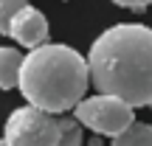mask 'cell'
<instances>
[{"mask_svg":"<svg viewBox=\"0 0 152 146\" xmlns=\"http://www.w3.org/2000/svg\"><path fill=\"white\" fill-rule=\"evenodd\" d=\"M87 73L99 96L135 107H152V28L115 23L90 45Z\"/></svg>","mask_w":152,"mask_h":146,"instance_id":"6da1fadb","label":"cell"},{"mask_svg":"<svg viewBox=\"0 0 152 146\" xmlns=\"http://www.w3.org/2000/svg\"><path fill=\"white\" fill-rule=\"evenodd\" d=\"M90 84L87 59L62 42H45L28 51L20 65V87L28 107L59 115L82 101Z\"/></svg>","mask_w":152,"mask_h":146,"instance_id":"7a4b0ae2","label":"cell"},{"mask_svg":"<svg viewBox=\"0 0 152 146\" xmlns=\"http://www.w3.org/2000/svg\"><path fill=\"white\" fill-rule=\"evenodd\" d=\"M59 118L37 107H20L6 118L3 141L9 146H59Z\"/></svg>","mask_w":152,"mask_h":146,"instance_id":"3957f363","label":"cell"},{"mask_svg":"<svg viewBox=\"0 0 152 146\" xmlns=\"http://www.w3.org/2000/svg\"><path fill=\"white\" fill-rule=\"evenodd\" d=\"M73 118L82 126L93 129L96 135L115 138L135 121V115H132L130 104L118 101L113 96H90V98H82L73 107Z\"/></svg>","mask_w":152,"mask_h":146,"instance_id":"277c9868","label":"cell"},{"mask_svg":"<svg viewBox=\"0 0 152 146\" xmlns=\"http://www.w3.org/2000/svg\"><path fill=\"white\" fill-rule=\"evenodd\" d=\"M9 37H14V42H20L23 48H39L48 42V20L42 11H37L34 6H26L20 14L11 20Z\"/></svg>","mask_w":152,"mask_h":146,"instance_id":"5b68a950","label":"cell"},{"mask_svg":"<svg viewBox=\"0 0 152 146\" xmlns=\"http://www.w3.org/2000/svg\"><path fill=\"white\" fill-rule=\"evenodd\" d=\"M20 65H23V54L9 45L0 48V90H11L20 81Z\"/></svg>","mask_w":152,"mask_h":146,"instance_id":"8992f818","label":"cell"},{"mask_svg":"<svg viewBox=\"0 0 152 146\" xmlns=\"http://www.w3.org/2000/svg\"><path fill=\"white\" fill-rule=\"evenodd\" d=\"M113 146H152V126L132 121L121 135L113 138Z\"/></svg>","mask_w":152,"mask_h":146,"instance_id":"52a82bcc","label":"cell"},{"mask_svg":"<svg viewBox=\"0 0 152 146\" xmlns=\"http://www.w3.org/2000/svg\"><path fill=\"white\" fill-rule=\"evenodd\" d=\"M59 129H62V138H59V146H82L85 135H82V124L73 118H59Z\"/></svg>","mask_w":152,"mask_h":146,"instance_id":"ba28073f","label":"cell"},{"mask_svg":"<svg viewBox=\"0 0 152 146\" xmlns=\"http://www.w3.org/2000/svg\"><path fill=\"white\" fill-rule=\"evenodd\" d=\"M26 6H28V0H0V34H3V37H9L11 20H14Z\"/></svg>","mask_w":152,"mask_h":146,"instance_id":"9c48e42d","label":"cell"},{"mask_svg":"<svg viewBox=\"0 0 152 146\" xmlns=\"http://www.w3.org/2000/svg\"><path fill=\"white\" fill-rule=\"evenodd\" d=\"M110 3L121 6V9H130V11H144L152 0H110Z\"/></svg>","mask_w":152,"mask_h":146,"instance_id":"30bf717a","label":"cell"},{"mask_svg":"<svg viewBox=\"0 0 152 146\" xmlns=\"http://www.w3.org/2000/svg\"><path fill=\"white\" fill-rule=\"evenodd\" d=\"M87 146H104V143H102V135H93V138H87Z\"/></svg>","mask_w":152,"mask_h":146,"instance_id":"8fae6325","label":"cell"},{"mask_svg":"<svg viewBox=\"0 0 152 146\" xmlns=\"http://www.w3.org/2000/svg\"><path fill=\"white\" fill-rule=\"evenodd\" d=\"M0 146H9V143H6V141H0Z\"/></svg>","mask_w":152,"mask_h":146,"instance_id":"7c38bea8","label":"cell"}]
</instances>
